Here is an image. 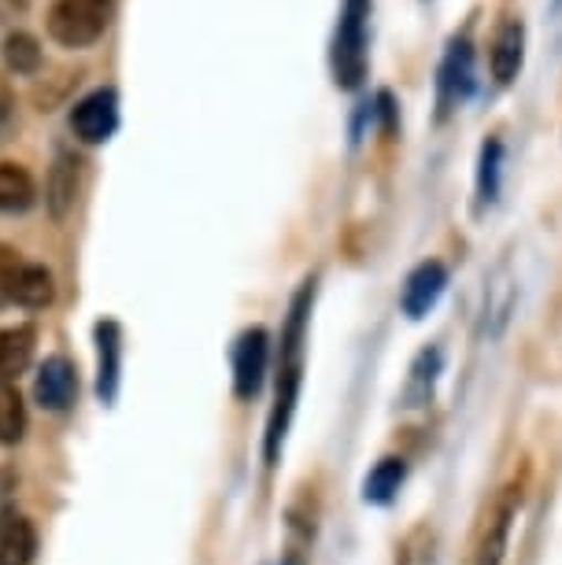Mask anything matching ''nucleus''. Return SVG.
I'll use <instances>...</instances> for the list:
<instances>
[{
	"label": "nucleus",
	"mask_w": 562,
	"mask_h": 565,
	"mask_svg": "<svg viewBox=\"0 0 562 565\" xmlns=\"http://www.w3.org/2000/svg\"><path fill=\"white\" fill-rule=\"evenodd\" d=\"M311 296L315 281H304V289L293 296L289 307V322L282 333V359H278V388H274V407L267 422V462H274L289 433L296 399H300V381H304V337H307V318H311Z\"/></svg>",
	"instance_id": "nucleus-1"
},
{
	"label": "nucleus",
	"mask_w": 562,
	"mask_h": 565,
	"mask_svg": "<svg viewBox=\"0 0 562 565\" xmlns=\"http://www.w3.org/2000/svg\"><path fill=\"white\" fill-rule=\"evenodd\" d=\"M370 15L374 0H341L337 26L330 38V74L333 85L344 93L363 89L370 71Z\"/></svg>",
	"instance_id": "nucleus-2"
},
{
	"label": "nucleus",
	"mask_w": 562,
	"mask_h": 565,
	"mask_svg": "<svg viewBox=\"0 0 562 565\" xmlns=\"http://www.w3.org/2000/svg\"><path fill=\"white\" fill-rule=\"evenodd\" d=\"M477 89V52L470 34H452L444 45V56L437 63L433 78V97H437V122H448Z\"/></svg>",
	"instance_id": "nucleus-3"
},
{
	"label": "nucleus",
	"mask_w": 562,
	"mask_h": 565,
	"mask_svg": "<svg viewBox=\"0 0 562 565\" xmlns=\"http://www.w3.org/2000/svg\"><path fill=\"white\" fill-rule=\"evenodd\" d=\"M115 0H56L49 8V38L63 49H89L108 34Z\"/></svg>",
	"instance_id": "nucleus-4"
},
{
	"label": "nucleus",
	"mask_w": 562,
	"mask_h": 565,
	"mask_svg": "<svg viewBox=\"0 0 562 565\" xmlns=\"http://www.w3.org/2000/svg\"><path fill=\"white\" fill-rule=\"evenodd\" d=\"M271 366V337L267 329H245L233 344V392L237 399H256Z\"/></svg>",
	"instance_id": "nucleus-5"
},
{
	"label": "nucleus",
	"mask_w": 562,
	"mask_h": 565,
	"mask_svg": "<svg viewBox=\"0 0 562 565\" xmlns=\"http://www.w3.org/2000/svg\"><path fill=\"white\" fill-rule=\"evenodd\" d=\"M71 130L86 145L112 141V134L119 130V97H115V89H97L74 104Z\"/></svg>",
	"instance_id": "nucleus-6"
},
{
	"label": "nucleus",
	"mask_w": 562,
	"mask_h": 565,
	"mask_svg": "<svg viewBox=\"0 0 562 565\" xmlns=\"http://www.w3.org/2000/svg\"><path fill=\"white\" fill-rule=\"evenodd\" d=\"M444 289H448V266L441 259H426L418 263L415 270L404 277V289H400V311H404L411 322L426 318L433 307L441 303Z\"/></svg>",
	"instance_id": "nucleus-7"
},
{
	"label": "nucleus",
	"mask_w": 562,
	"mask_h": 565,
	"mask_svg": "<svg viewBox=\"0 0 562 565\" xmlns=\"http://www.w3.org/2000/svg\"><path fill=\"white\" fill-rule=\"evenodd\" d=\"M526 45H529V30L522 19H503L496 26V34L489 41V71L496 85H515V78L526 67Z\"/></svg>",
	"instance_id": "nucleus-8"
},
{
	"label": "nucleus",
	"mask_w": 562,
	"mask_h": 565,
	"mask_svg": "<svg viewBox=\"0 0 562 565\" xmlns=\"http://www.w3.org/2000/svg\"><path fill=\"white\" fill-rule=\"evenodd\" d=\"M518 507H522V495L515 488H507L500 495V503L485 521V532H481V543H477V554H474V565H503L507 562V547H511V532H515V521H518Z\"/></svg>",
	"instance_id": "nucleus-9"
},
{
	"label": "nucleus",
	"mask_w": 562,
	"mask_h": 565,
	"mask_svg": "<svg viewBox=\"0 0 562 565\" xmlns=\"http://www.w3.org/2000/svg\"><path fill=\"white\" fill-rule=\"evenodd\" d=\"M34 396L45 411H67L74 396H78V373H74L71 359L52 355L41 362L38 381H34Z\"/></svg>",
	"instance_id": "nucleus-10"
},
{
	"label": "nucleus",
	"mask_w": 562,
	"mask_h": 565,
	"mask_svg": "<svg viewBox=\"0 0 562 565\" xmlns=\"http://www.w3.org/2000/svg\"><path fill=\"white\" fill-rule=\"evenodd\" d=\"M518 289H515V277L507 270H496L485 285V303H481V318H477V329H481L485 340H496L511 322Z\"/></svg>",
	"instance_id": "nucleus-11"
},
{
	"label": "nucleus",
	"mask_w": 562,
	"mask_h": 565,
	"mask_svg": "<svg viewBox=\"0 0 562 565\" xmlns=\"http://www.w3.org/2000/svg\"><path fill=\"white\" fill-rule=\"evenodd\" d=\"M34 326H15L0 333V388H15V381L23 377L30 359H34Z\"/></svg>",
	"instance_id": "nucleus-12"
},
{
	"label": "nucleus",
	"mask_w": 562,
	"mask_h": 565,
	"mask_svg": "<svg viewBox=\"0 0 562 565\" xmlns=\"http://www.w3.org/2000/svg\"><path fill=\"white\" fill-rule=\"evenodd\" d=\"M503 189V141L489 137L477 152V174H474V193H477V211L496 207Z\"/></svg>",
	"instance_id": "nucleus-13"
},
{
	"label": "nucleus",
	"mask_w": 562,
	"mask_h": 565,
	"mask_svg": "<svg viewBox=\"0 0 562 565\" xmlns=\"http://www.w3.org/2000/svg\"><path fill=\"white\" fill-rule=\"evenodd\" d=\"M441 370H444L441 348L418 351V359L411 362V377L404 385V407H426L433 399V388H437V381H441Z\"/></svg>",
	"instance_id": "nucleus-14"
},
{
	"label": "nucleus",
	"mask_w": 562,
	"mask_h": 565,
	"mask_svg": "<svg viewBox=\"0 0 562 565\" xmlns=\"http://www.w3.org/2000/svg\"><path fill=\"white\" fill-rule=\"evenodd\" d=\"M38 554V532L26 518H0V565H30Z\"/></svg>",
	"instance_id": "nucleus-15"
},
{
	"label": "nucleus",
	"mask_w": 562,
	"mask_h": 565,
	"mask_svg": "<svg viewBox=\"0 0 562 565\" xmlns=\"http://www.w3.org/2000/svg\"><path fill=\"white\" fill-rule=\"evenodd\" d=\"M34 200L38 185L30 170L19 163H0V215H23L34 207Z\"/></svg>",
	"instance_id": "nucleus-16"
},
{
	"label": "nucleus",
	"mask_w": 562,
	"mask_h": 565,
	"mask_svg": "<svg viewBox=\"0 0 562 565\" xmlns=\"http://www.w3.org/2000/svg\"><path fill=\"white\" fill-rule=\"evenodd\" d=\"M74 196H78V159L74 156H60L56 167L49 170V185H45V200L52 218H63L74 207Z\"/></svg>",
	"instance_id": "nucleus-17"
},
{
	"label": "nucleus",
	"mask_w": 562,
	"mask_h": 565,
	"mask_svg": "<svg viewBox=\"0 0 562 565\" xmlns=\"http://www.w3.org/2000/svg\"><path fill=\"white\" fill-rule=\"evenodd\" d=\"M404 477H407L404 458H381V462L367 473V481H363V499H367V503H378V507L392 503L400 488H404Z\"/></svg>",
	"instance_id": "nucleus-18"
},
{
	"label": "nucleus",
	"mask_w": 562,
	"mask_h": 565,
	"mask_svg": "<svg viewBox=\"0 0 562 565\" xmlns=\"http://www.w3.org/2000/svg\"><path fill=\"white\" fill-rule=\"evenodd\" d=\"M97 344H100V396L115 399V385H119V355H123L119 326L100 322L97 326Z\"/></svg>",
	"instance_id": "nucleus-19"
},
{
	"label": "nucleus",
	"mask_w": 562,
	"mask_h": 565,
	"mask_svg": "<svg viewBox=\"0 0 562 565\" xmlns=\"http://www.w3.org/2000/svg\"><path fill=\"white\" fill-rule=\"evenodd\" d=\"M52 274L45 266L38 263H23V270H19V281H15V303L30 307V311H38V307H49L52 303Z\"/></svg>",
	"instance_id": "nucleus-20"
},
{
	"label": "nucleus",
	"mask_w": 562,
	"mask_h": 565,
	"mask_svg": "<svg viewBox=\"0 0 562 565\" xmlns=\"http://www.w3.org/2000/svg\"><path fill=\"white\" fill-rule=\"evenodd\" d=\"M0 52H4L8 71H15V74H34L41 67V45H38L34 34H26V30L8 34L4 49H0Z\"/></svg>",
	"instance_id": "nucleus-21"
},
{
	"label": "nucleus",
	"mask_w": 562,
	"mask_h": 565,
	"mask_svg": "<svg viewBox=\"0 0 562 565\" xmlns=\"http://www.w3.org/2000/svg\"><path fill=\"white\" fill-rule=\"evenodd\" d=\"M26 433V407L15 388H0V444H19Z\"/></svg>",
	"instance_id": "nucleus-22"
},
{
	"label": "nucleus",
	"mask_w": 562,
	"mask_h": 565,
	"mask_svg": "<svg viewBox=\"0 0 562 565\" xmlns=\"http://www.w3.org/2000/svg\"><path fill=\"white\" fill-rule=\"evenodd\" d=\"M19 270H23V259H19V252L8 248V244H0V307L15 303Z\"/></svg>",
	"instance_id": "nucleus-23"
},
{
	"label": "nucleus",
	"mask_w": 562,
	"mask_h": 565,
	"mask_svg": "<svg viewBox=\"0 0 562 565\" xmlns=\"http://www.w3.org/2000/svg\"><path fill=\"white\" fill-rule=\"evenodd\" d=\"M12 126H15V108H12V100H8V93H0V141H8Z\"/></svg>",
	"instance_id": "nucleus-24"
},
{
	"label": "nucleus",
	"mask_w": 562,
	"mask_h": 565,
	"mask_svg": "<svg viewBox=\"0 0 562 565\" xmlns=\"http://www.w3.org/2000/svg\"><path fill=\"white\" fill-rule=\"evenodd\" d=\"M400 565H415V562H411V558H404V562H400Z\"/></svg>",
	"instance_id": "nucleus-25"
}]
</instances>
